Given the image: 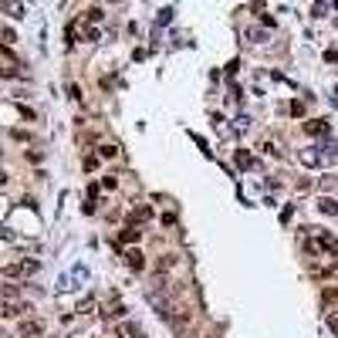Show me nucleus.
Wrapping results in <instances>:
<instances>
[{"mask_svg": "<svg viewBox=\"0 0 338 338\" xmlns=\"http://www.w3.org/2000/svg\"><path fill=\"white\" fill-rule=\"evenodd\" d=\"M24 311H31V308H27V304L4 301V298H0V318H17V315H24Z\"/></svg>", "mask_w": 338, "mask_h": 338, "instance_id": "20e7f679", "label": "nucleus"}, {"mask_svg": "<svg viewBox=\"0 0 338 338\" xmlns=\"http://www.w3.org/2000/svg\"><path fill=\"white\" fill-rule=\"evenodd\" d=\"M122 240H129V244H132V240H139V230H135V227H125V230H122Z\"/></svg>", "mask_w": 338, "mask_h": 338, "instance_id": "9b49d317", "label": "nucleus"}, {"mask_svg": "<svg viewBox=\"0 0 338 338\" xmlns=\"http://www.w3.org/2000/svg\"><path fill=\"white\" fill-rule=\"evenodd\" d=\"M0 41H7V44H11V41H14V31H7V27H0Z\"/></svg>", "mask_w": 338, "mask_h": 338, "instance_id": "f3484780", "label": "nucleus"}, {"mask_svg": "<svg viewBox=\"0 0 338 338\" xmlns=\"http://www.w3.org/2000/svg\"><path fill=\"white\" fill-rule=\"evenodd\" d=\"M98 152H101V159H115V156H119V149H115V146H101Z\"/></svg>", "mask_w": 338, "mask_h": 338, "instance_id": "f8f14e48", "label": "nucleus"}, {"mask_svg": "<svg viewBox=\"0 0 338 338\" xmlns=\"http://www.w3.org/2000/svg\"><path fill=\"white\" fill-rule=\"evenodd\" d=\"M68 95H71L75 101H81V88H78V85H68Z\"/></svg>", "mask_w": 338, "mask_h": 338, "instance_id": "dca6fc26", "label": "nucleus"}, {"mask_svg": "<svg viewBox=\"0 0 338 338\" xmlns=\"http://www.w3.org/2000/svg\"><path fill=\"white\" fill-rule=\"evenodd\" d=\"M4 11L11 14V17H24V7H21V4H4Z\"/></svg>", "mask_w": 338, "mask_h": 338, "instance_id": "9d476101", "label": "nucleus"}, {"mask_svg": "<svg viewBox=\"0 0 338 338\" xmlns=\"http://www.w3.org/2000/svg\"><path fill=\"white\" fill-rule=\"evenodd\" d=\"M85 21H101V7H88V14H85Z\"/></svg>", "mask_w": 338, "mask_h": 338, "instance_id": "4468645a", "label": "nucleus"}, {"mask_svg": "<svg viewBox=\"0 0 338 338\" xmlns=\"http://www.w3.org/2000/svg\"><path fill=\"white\" fill-rule=\"evenodd\" d=\"M247 37H250V44H257V41H264V34H260V31H254V27L247 31Z\"/></svg>", "mask_w": 338, "mask_h": 338, "instance_id": "2eb2a0df", "label": "nucleus"}, {"mask_svg": "<svg viewBox=\"0 0 338 338\" xmlns=\"http://www.w3.org/2000/svg\"><path fill=\"white\" fill-rule=\"evenodd\" d=\"M304 129H308L311 135H325V132H328V125H325V122H308Z\"/></svg>", "mask_w": 338, "mask_h": 338, "instance_id": "1a4fd4ad", "label": "nucleus"}, {"mask_svg": "<svg viewBox=\"0 0 338 338\" xmlns=\"http://www.w3.org/2000/svg\"><path fill=\"white\" fill-rule=\"evenodd\" d=\"M318 206H321V213H331V216H338V203H335V200H321Z\"/></svg>", "mask_w": 338, "mask_h": 338, "instance_id": "6e6552de", "label": "nucleus"}, {"mask_svg": "<svg viewBox=\"0 0 338 338\" xmlns=\"http://www.w3.org/2000/svg\"><path fill=\"white\" fill-rule=\"evenodd\" d=\"M318 247L321 250H328V254H338V237H331V234H318Z\"/></svg>", "mask_w": 338, "mask_h": 338, "instance_id": "39448f33", "label": "nucleus"}, {"mask_svg": "<svg viewBox=\"0 0 338 338\" xmlns=\"http://www.w3.org/2000/svg\"><path fill=\"white\" fill-rule=\"evenodd\" d=\"M11 298H21V284H4V301Z\"/></svg>", "mask_w": 338, "mask_h": 338, "instance_id": "0eeeda50", "label": "nucleus"}, {"mask_svg": "<svg viewBox=\"0 0 338 338\" xmlns=\"http://www.w3.org/2000/svg\"><path fill=\"white\" fill-rule=\"evenodd\" d=\"M325 301L331 304V301H338V288H331V291H325Z\"/></svg>", "mask_w": 338, "mask_h": 338, "instance_id": "a211bd4d", "label": "nucleus"}, {"mask_svg": "<svg viewBox=\"0 0 338 338\" xmlns=\"http://www.w3.org/2000/svg\"><path fill=\"white\" fill-rule=\"evenodd\" d=\"M17 335H21V338H41V335H44V325H41V321H21Z\"/></svg>", "mask_w": 338, "mask_h": 338, "instance_id": "7ed1b4c3", "label": "nucleus"}, {"mask_svg": "<svg viewBox=\"0 0 338 338\" xmlns=\"http://www.w3.org/2000/svg\"><path fill=\"white\" fill-rule=\"evenodd\" d=\"M37 270H41V264H37L34 257H27V260H14V264H7L4 274H7V277H31V274H37Z\"/></svg>", "mask_w": 338, "mask_h": 338, "instance_id": "f257e3e1", "label": "nucleus"}, {"mask_svg": "<svg viewBox=\"0 0 338 338\" xmlns=\"http://www.w3.org/2000/svg\"><path fill=\"white\" fill-rule=\"evenodd\" d=\"M125 264H129V270H135V274H139V270H146V254H142V250H125Z\"/></svg>", "mask_w": 338, "mask_h": 338, "instance_id": "f03ea898", "label": "nucleus"}, {"mask_svg": "<svg viewBox=\"0 0 338 338\" xmlns=\"http://www.w3.org/2000/svg\"><path fill=\"white\" fill-rule=\"evenodd\" d=\"M176 264H180V257H176V254H162V257L156 260V270H173Z\"/></svg>", "mask_w": 338, "mask_h": 338, "instance_id": "423d86ee", "label": "nucleus"}, {"mask_svg": "<svg viewBox=\"0 0 338 338\" xmlns=\"http://www.w3.org/2000/svg\"><path fill=\"white\" fill-rule=\"evenodd\" d=\"M328 331H331V335H338V311H331V315H328Z\"/></svg>", "mask_w": 338, "mask_h": 338, "instance_id": "ddd939ff", "label": "nucleus"}]
</instances>
